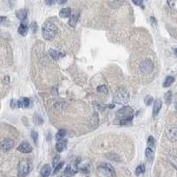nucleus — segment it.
Here are the masks:
<instances>
[{
  "label": "nucleus",
  "instance_id": "20e7f679",
  "mask_svg": "<svg viewBox=\"0 0 177 177\" xmlns=\"http://www.w3.org/2000/svg\"><path fill=\"white\" fill-rule=\"evenodd\" d=\"M98 170L104 175H106L107 177H114L115 176V171L110 164L104 163L102 165H100L98 167Z\"/></svg>",
  "mask_w": 177,
  "mask_h": 177
},
{
  "label": "nucleus",
  "instance_id": "b1692460",
  "mask_svg": "<svg viewBox=\"0 0 177 177\" xmlns=\"http://www.w3.org/2000/svg\"><path fill=\"white\" fill-rule=\"evenodd\" d=\"M165 101H166V104L167 105H170L171 101H172V91L169 90L166 93L165 95Z\"/></svg>",
  "mask_w": 177,
  "mask_h": 177
},
{
  "label": "nucleus",
  "instance_id": "2eb2a0df",
  "mask_svg": "<svg viewBox=\"0 0 177 177\" xmlns=\"http://www.w3.org/2000/svg\"><path fill=\"white\" fill-rule=\"evenodd\" d=\"M28 31H29V27H28V25H27V24H25V23H21V24L20 25L19 29H18V32H19V34L21 35V36H26V35L28 34Z\"/></svg>",
  "mask_w": 177,
  "mask_h": 177
},
{
  "label": "nucleus",
  "instance_id": "473e14b6",
  "mask_svg": "<svg viewBox=\"0 0 177 177\" xmlns=\"http://www.w3.org/2000/svg\"><path fill=\"white\" fill-rule=\"evenodd\" d=\"M31 29H32L33 33L36 32V29H37V25H36V22H32V23H31Z\"/></svg>",
  "mask_w": 177,
  "mask_h": 177
},
{
  "label": "nucleus",
  "instance_id": "c85d7f7f",
  "mask_svg": "<svg viewBox=\"0 0 177 177\" xmlns=\"http://www.w3.org/2000/svg\"><path fill=\"white\" fill-rule=\"evenodd\" d=\"M147 143H148L149 147H150V148L153 147V146L155 145V139H154V137H153V136H150L148 137Z\"/></svg>",
  "mask_w": 177,
  "mask_h": 177
},
{
  "label": "nucleus",
  "instance_id": "f257e3e1",
  "mask_svg": "<svg viewBox=\"0 0 177 177\" xmlns=\"http://www.w3.org/2000/svg\"><path fill=\"white\" fill-rule=\"evenodd\" d=\"M57 27L52 22H46L44 23V25L43 26V29H42V33H43V36L45 40H52L57 33Z\"/></svg>",
  "mask_w": 177,
  "mask_h": 177
},
{
  "label": "nucleus",
  "instance_id": "6e6552de",
  "mask_svg": "<svg viewBox=\"0 0 177 177\" xmlns=\"http://www.w3.org/2000/svg\"><path fill=\"white\" fill-rule=\"evenodd\" d=\"M17 150L20 151V153H29L33 150V147L31 146V144L29 142L24 141L18 146Z\"/></svg>",
  "mask_w": 177,
  "mask_h": 177
},
{
  "label": "nucleus",
  "instance_id": "f03ea898",
  "mask_svg": "<svg viewBox=\"0 0 177 177\" xmlns=\"http://www.w3.org/2000/svg\"><path fill=\"white\" fill-rule=\"evenodd\" d=\"M113 101L117 104L120 105H126L129 103V91L124 89V88H120L119 89L113 97Z\"/></svg>",
  "mask_w": 177,
  "mask_h": 177
},
{
  "label": "nucleus",
  "instance_id": "dca6fc26",
  "mask_svg": "<svg viewBox=\"0 0 177 177\" xmlns=\"http://www.w3.org/2000/svg\"><path fill=\"white\" fill-rule=\"evenodd\" d=\"M78 20H79V13H73L71 15L70 19H69V21H68V24L70 25L71 27H75V25L78 22Z\"/></svg>",
  "mask_w": 177,
  "mask_h": 177
},
{
  "label": "nucleus",
  "instance_id": "a211bd4d",
  "mask_svg": "<svg viewBox=\"0 0 177 177\" xmlns=\"http://www.w3.org/2000/svg\"><path fill=\"white\" fill-rule=\"evenodd\" d=\"M71 13H72L71 9L69 7H66V8H63L60 10L59 16H60V18H68L71 16Z\"/></svg>",
  "mask_w": 177,
  "mask_h": 177
},
{
  "label": "nucleus",
  "instance_id": "39448f33",
  "mask_svg": "<svg viewBox=\"0 0 177 177\" xmlns=\"http://www.w3.org/2000/svg\"><path fill=\"white\" fill-rule=\"evenodd\" d=\"M153 63L151 61L150 59H143L141 63H140V66H139V68H140V71L143 73H150L151 71L153 70Z\"/></svg>",
  "mask_w": 177,
  "mask_h": 177
},
{
  "label": "nucleus",
  "instance_id": "4c0bfd02",
  "mask_svg": "<svg viewBox=\"0 0 177 177\" xmlns=\"http://www.w3.org/2000/svg\"><path fill=\"white\" fill-rule=\"evenodd\" d=\"M174 54H175V56L177 57V49H175V50H174Z\"/></svg>",
  "mask_w": 177,
  "mask_h": 177
},
{
  "label": "nucleus",
  "instance_id": "7c9ffc66",
  "mask_svg": "<svg viewBox=\"0 0 177 177\" xmlns=\"http://www.w3.org/2000/svg\"><path fill=\"white\" fill-rule=\"evenodd\" d=\"M11 107H12V108H19L18 100H14V99H13V100L11 101Z\"/></svg>",
  "mask_w": 177,
  "mask_h": 177
},
{
  "label": "nucleus",
  "instance_id": "9d476101",
  "mask_svg": "<svg viewBox=\"0 0 177 177\" xmlns=\"http://www.w3.org/2000/svg\"><path fill=\"white\" fill-rule=\"evenodd\" d=\"M49 54L55 60H58V59H61L62 57L65 56V53H62V52H59V50H53V49H50L49 50Z\"/></svg>",
  "mask_w": 177,
  "mask_h": 177
},
{
  "label": "nucleus",
  "instance_id": "c756f323",
  "mask_svg": "<svg viewBox=\"0 0 177 177\" xmlns=\"http://www.w3.org/2000/svg\"><path fill=\"white\" fill-rule=\"evenodd\" d=\"M64 166V162H60L57 167H55V169H54V174H56L57 173H59V170L62 168V167Z\"/></svg>",
  "mask_w": 177,
  "mask_h": 177
},
{
  "label": "nucleus",
  "instance_id": "1a4fd4ad",
  "mask_svg": "<svg viewBox=\"0 0 177 177\" xmlns=\"http://www.w3.org/2000/svg\"><path fill=\"white\" fill-rule=\"evenodd\" d=\"M14 145V141L13 139L10 138H6L2 141L1 143V146H2V150L4 151H8L10 150Z\"/></svg>",
  "mask_w": 177,
  "mask_h": 177
},
{
  "label": "nucleus",
  "instance_id": "6ab92c4d",
  "mask_svg": "<svg viewBox=\"0 0 177 177\" xmlns=\"http://www.w3.org/2000/svg\"><path fill=\"white\" fill-rule=\"evenodd\" d=\"M174 82V76H167L165 79V82L163 83V87L164 88H168V87H170L173 84Z\"/></svg>",
  "mask_w": 177,
  "mask_h": 177
},
{
  "label": "nucleus",
  "instance_id": "4be33fe9",
  "mask_svg": "<svg viewBox=\"0 0 177 177\" xmlns=\"http://www.w3.org/2000/svg\"><path fill=\"white\" fill-rule=\"evenodd\" d=\"M168 161L170 162V164L175 168L177 169V157L174 156V155H170L168 157Z\"/></svg>",
  "mask_w": 177,
  "mask_h": 177
},
{
  "label": "nucleus",
  "instance_id": "2f4dec72",
  "mask_svg": "<svg viewBox=\"0 0 177 177\" xmlns=\"http://www.w3.org/2000/svg\"><path fill=\"white\" fill-rule=\"evenodd\" d=\"M59 156H57V157H55L54 158V160H53V162H52V164H53V166L54 167H57L59 163Z\"/></svg>",
  "mask_w": 177,
  "mask_h": 177
},
{
  "label": "nucleus",
  "instance_id": "bb28decb",
  "mask_svg": "<svg viewBox=\"0 0 177 177\" xmlns=\"http://www.w3.org/2000/svg\"><path fill=\"white\" fill-rule=\"evenodd\" d=\"M31 137H32L34 143L37 145L38 144V133L36 130H32V132H31Z\"/></svg>",
  "mask_w": 177,
  "mask_h": 177
},
{
  "label": "nucleus",
  "instance_id": "4468645a",
  "mask_svg": "<svg viewBox=\"0 0 177 177\" xmlns=\"http://www.w3.org/2000/svg\"><path fill=\"white\" fill-rule=\"evenodd\" d=\"M16 16H17V18H18L20 20L23 21V20H25L27 19V16H28V11H27V10H25V9L19 10V11L16 12Z\"/></svg>",
  "mask_w": 177,
  "mask_h": 177
},
{
  "label": "nucleus",
  "instance_id": "e433bc0d",
  "mask_svg": "<svg viewBox=\"0 0 177 177\" xmlns=\"http://www.w3.org/2000/svg\"><path fill=\"white\" fill-rule=\"evenodd\" d=\"M150 20H153V24L157 23V20H156L153 17H151V18H150Z\"/></svg>",
  "mask_w": 177,
  "mask_h": 177
},
{
  "label": "nucleus",
  "instance_id": "aec40b11",
  "mask_svg": "<svg viewBox=\"0 0 177 177\" xmlns=\"http://www.w3.org/2000/svg\"><path fill=\"white\" fill-rule=\"evenodd\" d=\"M145 156L148 160H153V157H154V153L153 150H151L150 147H148L146 150H145Z\"/></svg>",
  "mask_w": 177,
  "mask_h": 177
},
{
  "label": "nucleus",
  "instance_id": "393cba45",
  "mask_svg": "<svg viewBox=\"0 0 177 177\" xmlns=\"http://www.w3.org/2000/svg\"><path fill=\"white\" fill-rule=\"evenodd\" d=\"M145 172V166L144 165H139L136 168V174L139 175L141 174H143Z\"/></svg>",
  "mask_w": 177,
  "mask_h": 177
},
{
  "label": "nucleus",
  "instance_id": "412c9836",
  "mask_svg": "<svg viewBox=\"0 0 177 177\" xmlns=\"http://www.w3.org/2000/svg\"><path fill=\"white\" fill-rule=\"evenodd\" d=\"M66 136V129H59L58 131V133L56 134V139L57 140H60V139H64V137Z\"/></svg>",
  "mask_w": 177,
  "mask_h": 177
},
{
  "label": "nucleus",
  "instance_id": "0eeeda50",
  "mask_svg": "<svg viewBox=\"0 0 177 177\" xmlns=\"http://www.w3.org/2000/svg\"><path fill=\"white\" fill-rule=\"evenodd\" d=\"M133 113V110L131 109V107L129 106H124L123 108L120 109L117 113H116V115L118 117H120L121 119H128V118H130V117H133L131 114ZM120 119V120H121Z\"/></svg>",
  "mask_w": 177,
  "mask_h": 177
},
{
  "label": "nucleus",
  "instance_id": "cd10ccee",
  "mask_svg": "<svg viewBox=\"0 0 177 177\" xmlns=\"http://www.w3.org/2000/svg\"><path fill=\"white\" fill-rule=\"evenodd\" d=\"M153 102V97L151 96H146L145 98H144V104L146 106H150Z\"/></svg>",
  "mask_w": 177,
  "mask_h": 177
},
{
  "label": "nucleus",
  "instance_id": "423d86ee",
  "mask_svg": "<svg viewBox=\"0 0 177 177\" xmlns=\"http://www.w3.org/2000/svg\"><path fill=\"white\" fill-rule=\"evenodd\" d=\"M166 135L170 141L172 142L177 141V126L175 125L169 126L166 130Z\"/></svg>",
  "mask_w": 177,
  "mask_h": 177
},
{
  "label": "nucleus",
  "instance_id": "a878e982",
  "mask_svg": "<svg viewBox=\"0 0 177 177\" xmlns=\"http://www.w3.org/2000/svg\"><path fill=\"white\" fill-rule=\"evenodd\" d=\"M34 123L36 125H42L43 123V120L41 118L40 115L38 114H35L34 115Z\"/></svg>",
  "mask_w": 177,
  "mask_h": 177
},
{
  "label": "nucleus",
  "instance_id": "58836bf2",
  "mask_svg": "<svg viewBox=\"0 0 177 177\" xmlns=\"http://www.w3.org/2000/svg\"><path fill=\"white\" fill-rule=\"evenodd\" d=\"M175 108H176V110H177V101H176V103H175Z\"/></svg>",
  "mask_w": 177,
  "mask_h": 177
},
{
  "label": "nucleus",
  "instance_id": "f704fd0d",
  "mask_svg": "<svg viewBox=\"0 0 177 177\" xmlns=\"http://www.w3.org/2000/svg\"><path fill=\"white\" fill-rule=\"evenodd\" d=\"M132 1L136 6H141L143 4V0H132Z\"/></svg>",
  "mask_w": 177,
  "mask_h": 177
},
{
  "label": "nucleus",
  "instance_id": "f8f14e48",
  "mask_svg": "<svg viewBox=\"0 0 177 177\" xmlns=\"http://www.w3.org/2000/svg\"><path fill=\"white\" fill-rule=\"evenodd\" d=\"M66 143H67V141L66 139L58 140V142L56 143V150L59 151V153H61V151H63L66 148Z\"/></svg>",
  "mask_w": 177,
  "mask_h": 177
},
{
  "label": "nucleus",
  "instance_id": "5701e85b",
  "mask_svg": "<svg viewBox=\"0 0 177 177\" xmlns=\"http://www.w3.org/2000/svg\"><path fill=\"white\" fill-rule=\"evenodd\" d=\"M97 91L99 92V93H103V94H106L107 95L109 93V90L107 89V87L106 85H101V86H98L97 89Z\"/></svg>",
  "mask_w": 177,
  "mask_h": 177
},
{
  "label": "nucleus",
  "instance_id": "c9c22d12",
  "mask_svg": "<svg viewBox=\"0 0 177 177\" xmlns=\"http://www.w3.org/2000/svg\"><path fill=\"white\" fill-rule=\"evenodd\" d=\"M66 1H67V0H57V2H58L59 5H63V4L66 3Z\"/></svg>",
  "mask_w": 177,
  "mask_h": 177
},
{
  "label": "nucleus",
  "instance_id": "ddd939ff",
  "mask_svg": "<svg viewBox=\"0 0 177 177\" xmlns=\"http://www.w3.org/2000/svg\"><path fill=\"white\" fill-rule=\"evenodd\" d=\"M19 107L20 108H28L30 104V100L28 97H21L20 100H18Z\"/></svg>",
  "mask_w": 177,
  "mask_h": 177
},
{
  "label": "nucleus",
  "instance_id": "9b49d317",
  "mask_svg": "<svg viewBox=\"0 0 177 177\" xmlns=\"http://www.w3.org/2000/svg\"><path fill=\"white\" fill-rule=\"evenodd\" d=\"M161 106H162V101L160 98H158L154 102V106H153V114L154 117H156L159 114V113L161 109Z\"/></svg>",
  "mask_w": 177,
  "mask_h": 177
},
{
  "label": "nucleus",
  "instance_id": "f3484780",
  "mask_svg": "<svg viewBox=\"0 0 177 177\" xmlns=\"http://www.w3.org/2000/svg\"><path fill=\"white\" fill-rule=\"evenodd\" d=\"M50 172H52V168L49 165H44L43 167V168L41 169V175L42 177H48L50 174Z\"/></svg>",
  "mask_w": 177,
  "mask_h": 177
},
{
  "label": "nucleus",
  "instance_id": "7ed1b4c3",
  "mask_svg": "<svg viewBox=\"0 0 177 177\" xmlns=\"http://www.w3.org/2000/svg\"><path fill=\"white\" fill-rule=\"evenodd\" d=\"M30 171V163L28 160H21L19 164L18 168V176L26 177Z\"/></svg>",
  "mask_w": 177,
  "mask_h": 177
},
{
  "label": "nucleus",
  "instance_id": "72a5a7b5",
  "mask_svg": "<svg viewBox=\"0 0 177 177\" xmlns=\"http://www.w3.org/2000/svg\"><path fill=\"white\" fill-rule=\"evenodd\" d=\"M55 2H56V0H45V3H46L48 6H52V5H53Z\"/></svg>",
  "mask_w": 177,
  "mask_h": 177
}]
</instances>
